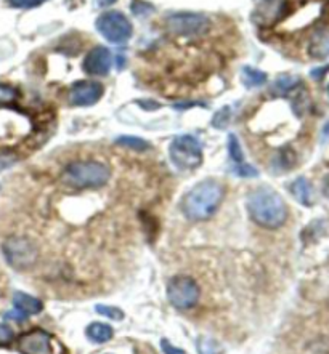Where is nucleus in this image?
I'll return each mask as SVG.
<instances>
[{"label":"nucleus","instance_id":"c756f323","mask_svg":"<svg viewBox=\"0 0 329 354\" xmlns=\"http://www.w3.org/2000/svg\"><path fill=\"white\" fill-rule=\"evenodd\" d=\"M5 319H10V321H17V322H23L28 319V314H24L19 310H13V311H8L7 314H5Z\"/></svg>","mask_w":329,"mask_h":354},{"label":"nucleus","instance_id":"f03ea898","mask_svg":"<svg viewBox=\"0 0 329 354\" xmlns=\"http://www.w3.org/2000/svg\"><path fill=\"white\" fill-rule=\"evenodd\" d=\"M249 215L263 228L276 229L288 218V207L283 197L272 188H258L247 197Z\"/></svg>","mask_w":329,"mask_h":354},{"label":"nucleus","instance_id":"f257e3e1","mask_svg":"<svg viewBox=\"0 0 329 354\" xmlns=\"http://www.w3.org/2000/svg\"><path fill=\"white\" fill-rule=\"evenodd\" d=\"M223 196H225V189L217 179H204L189 189V193L183 197L182 210L189 220H207L217 212L218 206L223 201Z\"/></svg>","mask_w":329,"mask_h":354},{"label":"nucleus","instance_id":"9d476101","mask_svg":"<svg viewBox=\"0 0 329 354\" xmlns=\"http://www.w3.org/2000/svg\"><path fill=\"white\" fill-rule=\"evenodd\" d=\"M19 351L23 354H53L52 337L44 331H31L19 337Z\"/></svg>","mask_w":329,"mask_h":354},{"label":"nucleus","instance_id":"b1692460","mask_svg":"<svg viewBox=\"0 0 329 354\" xmlns=\"http://www.w3.org/2000/svg\"><path fill=\"white\" fill-rule=\"evenodd\" d=\"M233 172H235L239 178H256V177H258L257 168L249 166V164H246V162L235 164V166H233Z\"/></svg>","mask_w":329,"mask_h":354},{"label":"nucleus","instance_id":"a211bd4d","mask_svg":"<svg viewBox=\"0 0 329 354\" xmlns=\"http://www.w3.org/2000/svg\"><path fill=\"white\" fill-rule=\"evenodd\" d=\"M116 143L121 144V146H126L129 149H133V151H138V153L148 151V149L151 148V144H149L147 139L132 137V135H124V137H119L116 139Z\"/></svg>","mask_w":329,"mask_h":354},{"label":"nucleus","instance_id":"cd10ccee","mask_svg":"<svg viewBox=\"0 0 329 354\" xmlns=\"http://www.w3.org/2000/svg\"><path fill=\"white\" fill-rule=\"evenodd\" d=\"M161 350H162L164 354H187L185 351L180 350V348L173 346L171 342L166 340V338H164V340H161Z\"/></svg>","mask_w":329,"mask_h":354},{"label":"nucleus","instance_id":"a878e982","mask_svg":"<svg viewBox=\"0 0 329 354\" xmlns=\"http://www.w3.org/2000/svg\"><path fill=\"white\" fill-rule=\"evenodd\" d=\"M13 340V331L7 324H0V346L8 345Z\"/></svg>","mask_w":329,"mask_h":354},{"label":"nucleus","instance_id":"bb28decb","mask_svg":"<svg viewBox=\"0 0 329 354\" xmlns=\"http://www.w3.org/2000/svg\"><path fill=\"white\" fill-rule=\"evenodd\" d=\"M46 2V0H10V3L17 8H32Z\"/></svg>","mask_w":329,"mask_h":354},{"label":"nucleus","instance_id":"f8f14e48","mask_svg":"<svg viewBox=\"0 0 329 354\" xmlns=\"http://www.w3.org/2000/svg\"><path fill=\"white\" fill-rule=\"evenodd\" d=\"M13 306H15V310H19L21 313L28 314V316H31V314H39L44 310V303L39 300V298L31 297V295H28V293H23V292L15 293Z\"/></svg>","mask_w":329,"mask_h":354},{"label":"nucleus","instance_id":"c85d7f7f","mask_svg":"<svg viewBox=\"0 0 329 354\" xmlns=\"http://www.w3.org/2000/svg\"><path fill=\"white\" fill-rule=\"evenodd\" d=\"M15 162H17V157L15 156H10V154H0V170H5V168L12 167Z\"/></svg>","mask_w":329,"mask_h":354},{"label":"nucleus","instance_id":"423d86ee","mask_svg":"<svg viewBox=\"0 0 329 354\" xmlns=\"http://www.w3.org/2000/svg\"><path fill=\"white\" fill-rule=\"evenodd\" d=\"M167 29L171 31L173 36L180 37H199L203 34L207 32L209 29V18L203 13H173L167 18Z\"/></svg>","mask_w":329,"mask_h":354},{"label":"nucleus","instance_id":"7ed1b4c3","mask_svg":"<svg viewBox=\"0 0 329 354\" xmlns=\"http://www.w3.org/2000/svg\"><path fill=\"white\" fill-rule=\"evenodd\" d=\"M111 170L100 162H76L66 167L63 173L64 181L77 189L100 188L108 183Z\"/></svg>","mask_w":329,"mask_h":354},{"label":"nucleus","instance_id":"6ab92c4d","mask_svg":"<svg viewBox=\"0 0 329 354\" xmlns=\"http://www.w3.org/2000/svg\"><path fill=\"white\" fill-rule=\"evenodd\" d=\"M196 350L199 354H223L222 345L212 337H199L196 342Z\"/></svg>","mask_w":329,"mask_h":354},{"label":"nucleus","instance_id":"4468645a","mask_svg":"<svg viewBox=\"0 0 329 354\" xmlns=\"http://www.w3.org/2000/svg\"><path fill=\"white\" fill-rule=\"evenodd\" d=\"M114 331L111 326L104 322H92L91 326L87 327V337L92 343H97V345H102V343H106L113 338Z\"/></svg>","mask_w":329,"mask_h":354},{"label":"nucleus","instance_id":"6e6552de","mask_svg":"<svg viewBox=\"0 0 329 354\" xmlns=\"http://www.w3.org/2000/svg\"><path fill=\"white\" fill-rule=\"evenodd\" d=\"M2 248L8 265L15 269H28L37 260V247L26 237H10Z\"/></svg>","mask_w":329,"mask_h":354},{"label":"nucleus","instance_id":"72a5a7b5","mask_svg":"<svg viewBox=\"0 0 329 354\" xmlns=\"http://www.w3.org/2000/svg\"><path fill=\"white\" fill-rule=\"evenodd\" d=\"M124 63H126V57H124L122 53H119V57H118V68L122 69L124 68Z\"/></svg>","mask_w":329,"mask_h":354},{"label":"nucleus","instance_id":"ddd939ff","mask_svg":"<svg viewBox=\"0 0 329 354\" xmlns=\"http://www.w3.org/2000/svg\"><path fill=\"white\" fill-rule=\"evenodd\" d=\"M308 52H310L312 57L317 59L329 57V29H323V31L317 32L315 36H313Z\"/></svg>","mask_w":329,"mask_h":354},{"label":"nucleus","instance_id":"aec40b11","mask_svg":"<svg viewBox=\"0 0 329 354\" xmlns=\"http://www.w3.org/2000/svg\"><path fill=\"white\" fill-rule=\"evenodd\" d=\"M228 154H230V159L233 164H241L244 162V154L241 149V144H239L236 135H230L228 137Z\"/></svg>","mask_w":329,"mask_h":354},{"label":"nucleus","instance_id":"39448f33","mask_svg":"<svg viewBox=\"0 0 329 354\" xmlns=\"http://www.w3.org/2000/svg\"><path fill=\"white\" fill-rule=\"evenodd\" d=\"M97 29L111 43H126L132 37V24L121 12H104L97 19Z\"/></svg>","mask_w":329,"mask_h":354},{"label":"nucleus","instance_id":"1a4fd4ad","mask_svg":"<svg viewBox=\"0 0 329 354\" xmlns=\"http://www.w3.org/2000/svg\"><path fill=\"white\" fill-rule=\"evenodd\" d=\"M103 97V86L95 81L76 82L69 90V101L74 106H92Z\"/></svg>","mask_w":329,"mask_h":354},{"label":"nucleus","instance_id":"7c9ffc66","mask_svg":"<svg viewBox=\"0 0 329 354\" xmlns=\"http://www.w3.org/2000/svg\"><path fill=\"white\" fill-rule=\"evenodd\" d=\"M329 71V66H321V68H315L312 69L310 76L315 79V81H321L323 77H325V74Z\"/></svg>","mask_w":329,"mask_h":354},{"label":"nucleus","instance_id":"412c9836","mask_svg":"<svg viewBox=\"0 0 329 354\" xmlns=\"http://www.w3.org/2000/svg\"><path fill=\"white\" fill-rule=\"evenodd\" d=\"M232 121V108L230 106H223L222 109H218L216 112V116L212 119V126L217 128H225L228 124Z\"/></svg>","mask_w":329,"mask_h":354},{"label":"nucleus","instance_id":"2f4dec72","mask_svg":"<svg viewBox=\"0 0 329 354\" xmlns=\"http://www.w3.org/2000/svg\"><path fill=\"white\" fill-rule=\"evenodd\" d=\"M323 194L329 199V175L325 178V183H323Z\"/></svg>","mask_w":329,"mask_h":354},{"label":"nucleus","instance_id":"dca6fc26","mask_svg":"<svg viewBox=\"0 0 329 354\" xmlns=\"http://www.w3.org/2000/svg\"><path fill=\"white\" fill-rule=\"evenodd\" d=\"M299 83H301V79L296 77V76H280L273 83L272 87V92L273 95H276V97H284V95H288L289 92H292L294 88H296Z\"/></svg>","mask_w":329,"mask_h":354},{"label":"nucleus","instance_id":"20e7f679","mask_svg":"<svg viewBox=\"0 0 329 354\" xmlns=\"http://www.w3.org/2000/svg\"><path fill=\"white\" fill-rule=\"evenodd\" d=\"M169 157L178 170H194L203 164V146L193 135H180L169 146Z\"/></svg>","mask_w":329,"mask_h":354},{"label":"nucleus","instance_id":"9b49d317","mask_svg":"<svg viewBox=\"0 0 329 354\" xmlns=\"http://www.w3.org/2000/svg\"><path fill=\"white\" fill-rule=\"evenodd\" d=\"M113 66V55L106 47H95L84 59V71L91 76H104Z\"/></svg>","mask_w":329,"mask_h":354},{"label":"nucleus","instance_id":"473e14b6","mask_svg":"<svg viewBox=\"0 0 329 354\" xmlns=\"http://www.w3.org/2000/svg\"><path fill=\"white\" fill-rule=\"evenodd\" d=\"M116 0H97L98 7H108V5H113Z\"/></svg>","mask_w":329,"mask_h":354},{"label":"nucleus","instance_id":"2eb2a0df","mask_svg":"<svg viewBox=\"0 0 329 354\" xmlns=\"http://www.w3.org/2000/svg\"><path fill=\"white\" fill-rule=\"evenodd\" d=\"M291 193L294 197L297 199L302 206L310 207L313 204V193H312V184L308 183L306 178H297L296 181L291 184Z\"/></svg>","mask_w":329,"mask_h":354},{"label":"nucleus","instance_id":"5701e85b","mask_svg":"<svg viewBox=\"0 0 329 354\" xmlns=\"http://www.w3.org/2000/svg\"><path fill=\"white\" fill-rule=\"evenodd\" d=\"M95 311H97L100 316L114 319V321H122V319H124V311L121 310V308H118V306L98 305L97 308H95Z\"/></svg>","mask_w":329,"mask_h":354},{"label":"nucleus","instance_id":"f3484780","mask_svg":"<svg viewBox=\"0 0 329 354\" xmlns=\"http://www.w3.org/2000/svg\"><path fill=\"white\" fill-rule=\"evenodd\" d=\"M241 79H243V83L247 88H256V87L263 86V83L267 82V74L258 71V69H256V68L246 66V68H243Z\"/></svg>","mask_w":329,"mask_h":354},{"label":"nucleus","instance_id":"f704fd0d","mask_svg":"<svg viewBox=\"0 0 329 354\" xmlns=\"http://www.w3.org/2000/svg\"><path fill=\"white\" fill-rule=\"evenodd\" d=\"M328 93H329V87H328Z\"/></svg>","mask_w":329,"mask_h":354},{"label":"nucleus","instance_id":"4be33fe9","mask_svg":"<svg viewBox=\"0 0 329 354\" xmlns=\"http://www.w3.org/2000/svg\"><path fill=\"white\" fill-rule=\"evenodd\" d=\"M19 93L17 88L5 86V83H0V106H7V104H12L18 99Z\"/></svg>","mask_w":329,"mask_h":354},{"label":"nucleus","instance_id":"393cba45","mask_svg":"<svg viewBox=\"0 0 329 354\" xmlns=\"http://www.w3.org/2000/svg\"><path fill=\"white\" fill-rule=\"evenodd\" d=\"M131 8H132V13L135 14V17H147V14L153 13V10H154L153 5H149L148 2H143V0H133Z\"/></svg>","mask_w":329,"mask_h":354},{"label":"nucleus","instance_id":"0eeeda50","mask_svg":"<svg viewBox=\"0 0 329 354\" xmlns=\"http://www.w3.org/2000/svg\"><path fill=\"white\" fill-rule=\"evenodd\" d=\"M201 297V288L191 277H173L167 286V298L177 310H189L196 306Z\"/></svg>","mask_w":329,"mask_h":354}]
</instances>
